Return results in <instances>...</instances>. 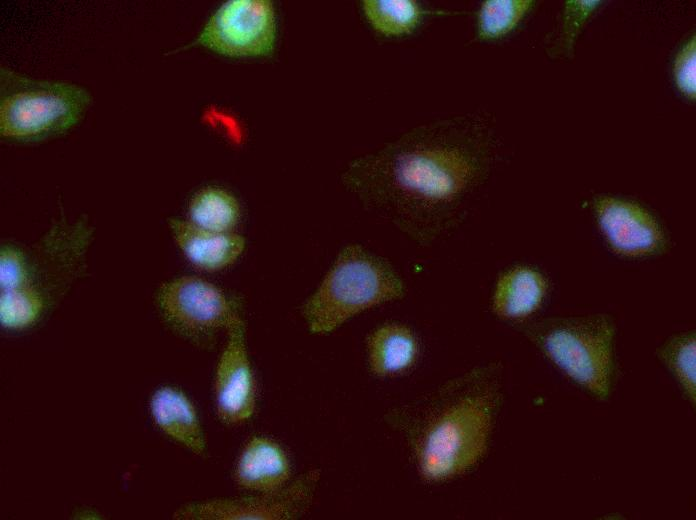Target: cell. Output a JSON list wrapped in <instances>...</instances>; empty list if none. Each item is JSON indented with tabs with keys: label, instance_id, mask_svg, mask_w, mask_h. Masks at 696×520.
I'll list each match as a JSON object with an SVG mask.
<instances>
[{
	"label": "cell",
	"instance_id": "cell-1",
	"mask_svg": "<svg viewBox=\"0 0 696 520\" xmlns=\"http://www.w3.org/2000/svg\"><path fill=\"white\" fill-rule=\"evenodd\" d=\"M488 140L467 117L432 120L352 161L342 181L411 241L428 247L463 221L491 166Z\"/></svg>",
	"mask_w": 696,
	"mask_h": 520
},
{
	"label": "cell",
	"instance_id": "cell-2",
	"mask_svg": "<svg viewBox=\"0 0 696 520\" xmlns=\"http://www.w3.org/2000/svg\"><path fill=\"white\" fill-rule=\"evenodd\" d=\"M501 380L499 362L478 365L386 415L426 481L462 475L484 457L502 403Z\"/></svg>",
	"mask_w": 696,
	"mask_h": 520
},
{
	"label": "cell",
	"instance_id": "cell-3",
	"mask_svg": "<svg viewBox=\"0 0 696 520\" xmlns=\"http://www.w3.org/2000/svg\"><path fill=\"white\" fill-rule=\"evenodd\" d=\"M519 330L558 370L596 400L611 397L618 378L617 328L607 313L553 316L518 323Z\"/></svg>",
	"mask_w": 696,
	"mask_h": 520
},
{
	"label": "cell",
	"instance_id": "cell-4",
	"mask_svg": "<svg viewBox=\"0 0 696 520\" xmlns=\"http://www.w3.org/2000/svg\"><path fill=\"white\" fill-rule=\"evenodd\" d=\"M405 293L404 281L385 258L360 244H348L302 305V315L311 333L328 334L355 315Z\"/></svg>",
	"mask_w": 696,
	"mask_h": 520
},
{
	"label": "cell",
	"instance_id": "cell-5",
	"mask_svg": "<svg viewBox=\"0 0 696 520\" xmlns=\"http://www.w3.org/2000/svg\"><path fill=\"white\" fill-rule=\"evenodd\" d=\"M91 102L81 85L0 68L2 139L31 143L62 135L82 120Z\"/></svg>",
	"mask_w": 696,
	"mask_h": 520
},
{
	"label": "cell",
	"instance_id": "cell-6",
	"mask_svg": "<svg viewBox=\"0 0 696 520\" xmlns=\"http://www.w3.org/2000/svg\"><path fill=\"white\" fill-rule=\"evenodd\" d=\"M157 310L166 325L201 347H210L218 332L241 318L242 299L195 275L163 282L155 294Z\"/></svg>",
	"mask_w": 696,
	"mask_h": 520
},
{
	"label": "cell",
	"instance_id": "cell-7",
	"mask_svg": "<svg viewBox=\"0 0 696 520\" xmlns=\"http://www.w3.org/2000/svg\"><path fill=\"white\" fill-rule=\"evenodd\" d=\"M276 16L268 0H230L208 19L194 41L181 49L207 48L228 57L269 55L275 46Z\"/></svg>",
	"mask_w": 696,
	"mask_h": 520
},
{
	"label": "cell",
	"instance_id": "cell-8",
	"mask_svg": "<svg viewBox=\"0 0 696 520\" xmlns=\"http://www.w3.org/2000/svg\"><path fill=\"white\" fill-rule=\"evenodd\" d=\"M592 212L608 250L625 260H647L667 254L672 242L658 218L642 204L615 195H598Z\"/></svg>",
	"mask_w": 696,
	"mask_h": 520
},
{
	"label": "cell",
	"instance_id": "cell-9",
	"mask_svg": "<svg viewBox=\"0 0 696 520\" xmlns=\"http://www.w3.org/2000/svg\"><path fill=\"white\" fill-rule=\"evenodd\" d=\"M319 478V470L314 469L279 490L188 504L181 507L174 517L197 520L295 519L309 508Z\"/></svg>",
	"mask_w": 696,
	"mask_h": 520
},
{
	"label": "cell",
	"instance_id": "cell-10",
	"mask_svg": "<svg viewBox=\"0 0 696 520\" xmlns=\"http://www.w3.org/2000/svg\"><path fill=\"white\" fill-rule=\"evenodd\" d=\"M245 331L242 318L228 328L227 342L216 368V409L221 421L227 424H239L249 419L256 405Z\"/></svg>",
	"mask_w": 696,
	"mask_h": 520
},
{
	"label": "cell",
	"instance_id": "cell-11",
	"mask_svg": "<svg viewBox=\"0 0 696 520\" xmlns=\"http://www.w3.org/2000/svg\"><path fill=\"white\" fill-rule=\"evenodd\" d=\"M549 291L550 281L541 269L515 264L498 276L491 308L498 318L521 323L540 309Z\"/></svg>",
	"mask_w": 696,
	"mask_h": 520
},
{
	"label": "cell",
	"instance_id": "cell-12",
	"mask_svg": "<svg viewBox=\"0 0 696 520\" xmlns=\"http://www.w3.org/2000/svg\"><path fill=\"white\" fill-rule=\"evenodd\" d=\"M168 226L182 254L203 271L216 272L233 265L246 248L245 238L233 231L208 230L174 217Z\"/></svg>",
	"mask_w": 696,
	"mask_h": 520
},
{
	"label": "cell",
	"instance_id": "cell-13",
	"mask_svg": "<svg viewBox=\"0 0 696 520\" xmlns=\"http://www.w3.org/2000/svg\"><path fill=\"white\" fill-rule=\"evenodd\" d=\"M150 411L167 436L195 454L205 453L206 441L196 410L181 390L172 386L157 389L150 399Z\"/></svg>",
	"mask_w": 696,
	"mask_h": 520
},
{
	"label": "cell",
	"instance_id": "cell-14",
	"mask_svg": "<svg viewBox=\"0 0 696 520\" xmlns=\"http://www.w3.org/2000/svg\"><path fill=\"white\" fill-rule=\"evenodd\" d=\"M290 472L289 460L279 445L265 437H253L239 457L235 478L244 489L271 492L285 486Z\"/></svg>",
	"mask_w": 696,
	"mask_h": 520
},
{
	"label": "cell",
	"instance_id": "cell-15",
	"mask_svg": "<svg viewBox=\"0 0 696 520\" xmlns=\"http://www.w3.org/2000/svg\"><path fill=\"white\" fill-rule=\"evenodd\" d=\"M419 343L415 334L400 323H386L373 330L367 339L370 371L376 376L405 372L416 362Z\"/></svg>",
	"mask_w": 696,
	"mask_h": 520
},
{
	"label": "cell",
	"instance_id": "cell-16",
	"mask_svg": "<svg viewBox=\"0 0 696 520\" xmlns=\"http://www.w3.org/2000/svg\"><path fill=\"white\" fill-rule=\"evenodd\" d=\"M361 7L373 30L386 38L409 36L428 17L459 14L449 10L430 9L415 0H364Z\"/></svg>",
	"mask_w": 696,
	"mask_h": 520
},
{
	"label": "cell",
	"instance_id": "cell-17",
	"mask_svg": "<svg viewBox=\"0 0 696 520\" xmlns=\"http://www.w3.org/2000/svg\"><path fill=\"white\" fill-rule=\"evenodd\" d=\"M658 360L676 381L684 398L696 403V333L685 330L670 335L656 349Z\"/></svg>",
	"mask_w": 696,
	"mask_h": 520
},
{
	"label": "cell",
	"instance_id": "cell-18",
	"mask_svg": "<svg viewBox=\"0 0 696 520\" xmlns=\"http://www.w3.org/2000/svg\"><path fill=\"white\" fill-rule=\"evenodd\" d=\"M237 199L227 190L209 186L196 192L188 205V221L213 231L231 232L240 219Z\"/></svg>",
	"mask_w": 696,
	"mask_h": 520
},
{
	"label": "cell",
	"instance_id": "cell-19",
	"mask_svg": "<svg viewBox=\"0 0 696 520\" xmlns=\"http://www.w3.org/2000/svg\"><path fill=\"white\" fill-rule=\"evenodd\" d=\"M534 4L531 0L484 1L477 13V38L492 41L506 36L519 25Z\"/></svg>",
	"mask_w": 696,
	"mask_h": 520
},
{
	"label": "cell",
	"instance_id": "cell-20",
	"mask_svg": "<svg viewBox=\"0 0 696 520\" xmlns=\"http://www.w3.org/2000/svg\"><path fill=\"white\" fill-rule=\"evenodd\" d=\"M45 298L35 286L0 289V323L19 330L33 325L42 315Z\"/></svg>",
	"mask_w": 696,
	"mask_h": 520
},
{
	"label": "cell",
	"instance_id": "cell-21",
	"mask_svg": "<svg viewBox=\"0 0 696 520\" xmlns=\"http://www.w3.org/2000/svg\"><path fill=\"white\" fill-rule=\"evenodd\" d=\"M32 286L28 256L21 248L4 244L0 250V289Z\"/></svg>",
	"mask_w": 696,
	"mask_h": 520
},
{
	"label": "cell",
	"instance_id": "cell-22",
	"mask_svg": "<svg viewBox=\"0 0 696 520\" xmlns=\"http://www.w3.org/2000/svg\"><path fill=\"white\" fill-rule=\"evenodd\" d=\"M674 79L679 91L694 100L696 96V38L691 37L678 52L674 63Z\"/></svg>",
	"mask_w": 696,
	"mask_h": 520
},
{
	"label": "cell",
	"instance_id": "cell-23",
	"mask_svg": "<svg viewBox=\"0 0 696 520\" xmlns=\"http://www.w3.org/2000/svg\"><path fill=\"white\" fill-rule=\"evenodd\" d=\"M601 5V1H567L564 11L562 45L571 50L583 23Z\"/></svg>",
	"mask_w": 696,
	"mask_h": 520
}]
</instances>
